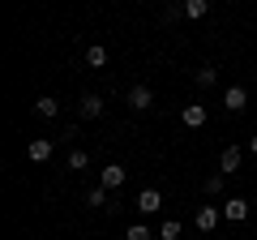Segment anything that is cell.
<instances>
[{
  "label": "cell",
  "instance_id": "obj_11",
  "mask_svg": "<svg viewBox=\"0 0 257 240\" xmlns=\"http://www.w3.org/2000/svg\"><path fill=\"white\" fill-rule=\"evenodd\" d=\"M120 185H124V167L107 163V167H103V189H120Z\"/></svg>",
  "mask_w": 257,
  "mask_h": 240
},
{
  "label": "cell",
  "instance_id": "obj_4",
  "mask_svg": "<svg viewBox=\"0 0 257 240\" xmlns=\"http://www.w3.org/2000/svg\"><path fill=\"white\" fill-rule=\"evenodd\" d=\"M52 138H35V142H30V146H26V159H30V163H47V159H52Z\"/></svg>",
  "mask_w": 257,
  "mask_h": 240
},
{
  "label": "cell",
  "instance_id": "obj_9",
  "mask_svg": "<svg viewBox=\"0 0 257 240\" xmlns=\"http://www.w3.org/2000/svg\"><path fill=\"white\" fill-rule=\"evenodd\" d=\"M180 120L189 125V129H202V125H206V107H202V103H184Z\"/></svg>",
  "mask_w": 257,
  "mask_h": 240
},
{
  "label": "cell",
  "instance_id": "obj_15",
  "mask_svg": "<svg viewBox=\"0 0 257 240\" xmlns=\"http://www.w3.org/2000/svg\"><path fill=\"white\" fill-rule=\"evenodd\" d=\"M86 163H90V155H86V150H69V172H82Z\"/></svg>",
  "mask_w": 257,
  "mask_h": 240
},
{
  "label": "cell",
  "instance_id": "obj_7",
  "mask_svg": "<svg viewBox=\"0 0 257 240\" xmlns=\"http://www.w3.org/2000/svg\"><path fill=\"white\" fill-rule=\"evenodd\" d=\"M240 159H244V150H240V146H227V150L219 155V172H223V176L240 172Z\"/></svg>",
  "mask_w": 257,
  "mask_h": 240
},
{
  "label": "cell",
  "instance_id": "obj_2",
  "mask_svg": "<svg viewBox=\"0 0 257 240\" xmlns=\"http://www.w3.org/2000/svg\"><path fill=\"white\" fill-rule=\"evenodd\" d=\"M138 210L142 214H159L163 210V193H159V189H142L138 193Z\"/></svg>",
  "mask_w": 257,
  "mask_h": 240
},
{
  "label": "cell",
  "instance_id": "obj_16",
  "mask_svg": "<svg viewBox=\"0 0 257 240\" xmlns=\"http://www.w3.org/2000/svg\"><path fill=\"white\" fill-rule=\"evenodd\" d=\"M214 77H219V69H214V65H202V69H197V86H214Z\"/></svg>",
  "mask_w": 257,
  "mask_h": 240
},
{
  "label": "cell",
  "instance_id": "obj_13",
  "mask_svg": "<svg viewBox=\"0 0 257 240\" xmlns=\"http://www.w3.org/2000/svg\"><path fill=\"white\" fill-rule=\"evenodd\" d=\"M206 13H210V0H184V18H206Z\"/></svg>",
  "mask_w": 257,
  "mask_h": 240
},
{
  "label": "cell",
  "instance_id": "obj_1",
  "mask_svg": "<svg viewBox=\"0 0 257 240\" xmlns=\"http://www.w3.org/2000/svg\"><path fill=\"white\" fill-rule=\"evenodd\" d=\"M223 107L227 111H244L248 107V90L244 86H227V90H223Z\"/></svg>",
  "mask_w": 257,
  "mask_h": 240
},
{
  "label": "cell",
  "instance_id": "obj_19",
  "mask_svg": "<svg viewBox=\"0 0 257 240\" xmlns=\"http://www.w3.org/2000/svg\"><path fill=\"white\" fill-rule=\"evenodd\" d=\"M223 180H227L223 172H219V176H210V180H206V193H223Z\"/></svg>",
  "mask_w": 257,
  "mask_h": 240
},
{
  "label": "cell",
  "instance_id": "obj_5",
  "mask_svg": "<svg viewBox=\"0 0 257 240\" xmlns=\"http://www.w3.org/2000/svg\"><path fill=\"white\" fill-rule=\"evenodd\" d=\"M128 107H133V111L155 107V90H150V86H133V90H128Z\"/></svg>",
  "mask_w": 257,
  "mask_h": 240
},
{
  "label": "cell",
  "instance_id": "obj_17",
  "mask_svg": "<svg viewBox=\"0 0 257 240\" xmlns=\"http://www.w3.org/2000/svg\"><path fill=\"white\" fill-rule=\"evenodd\" d=\"M176 236H180V223H176V219H167L163 227H159V240H176Z\"/></svg>",
  "mask_w": 257,
  "mask_h": 240
},
{
  "label": "cell",
  "instance_id": "obj_21",
  "mask_svg": "<svg viewBox=\"0 0 257 240\" xmlns=\"http://www.w3.org/2000/svg\"><path fill=\"white\" fill-rule=\"evenodd\" d=\"M248 155H257V138H248Z\"/></svg>",
  "mask_w": 257,
  "mask_h": 240
},
{
  "label": "cell",
  "instance_id": "obj_6",
  "mask_svg": "<svg viewBox=\"0 0 257 240\" xmlns=\"http://www.w3.org/2000/svg\"><path fill=\"white\" fill-rule=\"evenodd\" d=\"M77 116H82V120H99V116H103V99H99V94H82Z\"/></svg>",
  "mask_w": 257,
  "mask_h": 240
},
{
  "label": "cell",
  "instance_id": "obj_18",
  "mask_svg": "<svg viewBox=\"0 0 257 240\" xmlns=\"http://www.w3.org/2000/svg\"><path fill=\"white\" fill-rule=\"evenodd\" d=\"M107 193H111V189H90V197H86V202H90V206H107Z\"/></svg>",
  "mask_w": 257,
  "mask_h": 240
},
{
  "label": "cell",
  "instance_id": "obj_12",
  "mask_svg": "<svg viewBox=\"0 0 257 240\" xmlns=\"http://www.w3.org/2000/svg\"><path fill=\"white\" fill-rule=\"evenodd\" d=\"M86 65H90V69H103V65H107V47L90 43V47H86Z\"/></svg>",
  "mask_w": 257,
  "mask_h": 240
},
{
  "label": "cell",
  "instance_id": "obj_14",
  "mask_svg": "<svg viewBox=\"0 0 257 240\" xmlns=\"http://www.w3.org/2000/svg\"><path fill=\"white\" fill-rule=\"evenodd\" d=\"M124 240H155V231H150L146 223H133V227L124 231Z\"/></svg>",
  "mask_w": 257,
  "mask_h": 240
},
{
  "label": "cell",
  "instance_id": "obj_20",
  "mask_svg": "<svg viewBox=\"0 0 257 240\" xmlns=\"http://www.w3.org/2000/svg\"><path fill=\"white\" fill-rule=\"evenodd\" d=\"M180 13H184V5H167V9H163V22H176Z\"/></svg>",
  "mask_w": 257,
  "mask_h": 240
},
{
  "label": "cell",
  "instance_id": "obj_8",
  "mask_svg": "<svg viewBox=\"0 0 257 240\" xmlns=\"http://www.w3.org/2000/svg\"><path fill=\"white\" fill-rule=\"evenodd\" d=\"M223 219V210H214V206H197V231H214Z\"/></svg>",
  "mask_w": 257,
  "mask_h": 240
},
{
  "label": "cell",
  "instance_id": "obj_10",
  "mask_svg": "<svg viewBox=\"0 0 257 240\" xmlns=\"http://www.w3.org/2000/svg\"><path fill=\"white\" fill-rule=\"evenodd\" d=\"M35 111H39V116H47V120H56V116H60V99L39 94V99H35Z\"/></svg>",
  "mask_w": 257,
  "mask_h": 240
},
{
  "label": "cell",
  "instance_id": "obj_3",
  "mask_svg": "<svg viewBox=\"0 0 257 240\" xmlns=\"http://www.w3.org/2000/svg\"><path fill=\"white\" fill-rule=\"evenodd\" d=\"M223 219L227 223H244L248 219V202L244 197H227V202H223Z\"/></svg>",
  "mask_w": 257,
  "mask_h": 240
}]
</instances>
